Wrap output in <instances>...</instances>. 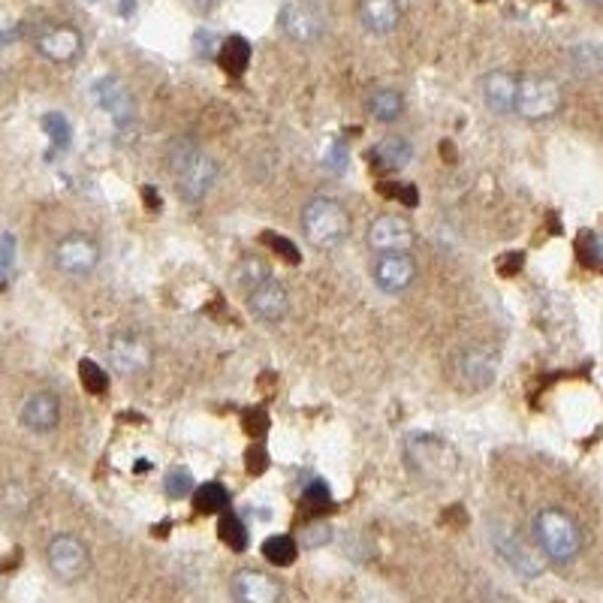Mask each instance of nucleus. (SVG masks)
I'll return each mask as SVG.
<instances>
[{
	"label": "nucleus",
	"mask_w": 603,
	"mask_h": 603,
	"mask_svg": "<svg viewBox=\"0 0 603 603\" xmlns=\"http://www.w3.org/2000/svg\"><path fill=\"white\" fill-rule=\"evenodd\" d=\"M266 278H272V269H269V262L262 260V257H257V254H247V257H242L239 266H235V281L245 284V290L260 284Z\"/></svg>",
	"instance_id": "obj_28"
},
{
	"label": "nucleus",
	"mask_w": 603,
	"mask_h": 603,
	"mask_svg": "<svg viewBox=\"0 0 603 603\" xmlns=\"http://www.w3.org/2000/svg\"><path fill=\"white\" fill-rule=\"evenodd\" d=\"M359 22L369 34L386 37L401 25V3L398 0H359Z\"/></svg>",
	"instance_id": "obj_20"
},
{
	"label": "nucleus",
	"mask_w": 603,
	"mask_h": 603,
	"mask_svg": "<svg viewBox=\"0 0 603 603\" xmlns=\"http://www.w3.org/2000/svg\"><path fill=\"white\" fill-rule=\"evenodd\" d=\"M106 357L121 377H139L154 365V344L142 332L121 330L106 344Z\"/></svg>",
	"instance_id": "obj_9"
},
{
	"label": "nucleus",
	"mask_w": 603,
	"mask_h": 603,
	"mask_svg": "<svg viewBox=\"0 0 603 603\" xmlns=\"http://www.w3.org/2000/svg\"><path fill=\"white\" fill-rule=\"evenodd\" d=\"M218 535H220V540L227 543V547L233 549V552H245V549H247L245 522L239 519L233 510H223V513H220Z\"/></svg>",
	"instance_id": "obj_27"
},
{
	"label": "nucleus",
	"mask_w": 603,
	"mask_h": 603,
	"mask_svg": "<svg viewBox=\"0 0 603 603\" xmlns=\"http://www.w3.org/2000/svg\"><path fill=\"white\" fill-rule=\"evenodd\" d=\"M262 559L274 567H290L299 559V543L290 535H274L262 540Z\"/></svg>",
	"instance_id": "obj_26"
},
{
	"label": "nucleus",
	"mask_w": 603,
	"mask_h": 603,
	"mask_svg": "<svg viewBox=\"0 0 603 603\" xmlns=\"http://www.w3.org/2000/svg\"><path fill=\"white\" fill-rule=\"evenodd\" d=\"M278 28L287 40L315 46L330 30V13L320 0H287L278 13Z\"/></svg>",
	"instance_id": "obj_5"
},
{
	"label": "nucleus",
	"mask_w": 603,
	"mask_h": 603,
	"mask_svg": "<svg viewBox=\"0 0 603 603\" xmlns=\"http://www.w3.org/2000/svg\"><path fill=\"white\" fill-rule=\"evenodd\" d=\"M193 489H196V480H193V474L188 471V467H169L164 477V492L172 498V501H181V498H188V495H193Z\"/></svg>",
	"instance_id": "obj_30"
},
{
	"label": "nucleus",
	"mask_w": 603,
	"mask_h": 603,
	"mask_svg": "<svg viewBox=\"0 0 603 603\" xmlns=\"http://www.w3.org/2000/svg\"><path fill=\"white\" fill-rule=\"evenodd\" d=\"M166 166H169V176L176 181V191L184 203H203L211 188L218 184V161L200 149L193 139H176L169 151H166Z\"/></svg>",
	"instance_id": "obj_1"
},
{
	"label": "nucleus",
	"mask_w": 603,
	"mask_h": 603,
	"mask_svg": "<svg viewBox=\"0 0 603 603\" xmlns=\"http://www.w3.org/2000/svg\"><path fill=\"white\" fill-rule=\"evenodd\" d=\"M42 130H46V137L52 139V145L57 151H67L69 142H73V127H69L67 115H61V112H46L42 115Z\"/></svg>",
	"instance_id": "obj_29"
},
{
	"label": "nucleus",
	"mask_w": 603,
	"mask_h": 603,
	"mask_svg": "<svg viewBox=\"0 0 603 603\" xmlns=\"http://www.w3.org/2000/svg\"><path fill=\"white\" fill-rule=\"evenodd\" d=\"M94 97L103 110L110 112L118 127L137 121V100L130 94V88L118 76H103L94 82Z\"/></svg>",
	"instance_id": "obj_17"
},
{
	"label": "nucleus",
	"mask_w": 603,
	"mask_h": 603,
	"mask_svg": "<svg viewBox=\"0 0 603 603\" xmlns=\"http://www.w3.org/2000/svg\"><path fill=\"white\" fill-rule=\"evenodd\" d=\"M37 504V495L28 483L7 480L0 483V516L3 519H25Z\"/></svg>",
	"instance_id": "obj_21"
},
{
	"label": "nucleus",
	"mask_w": 603,
	"mask_h": 603,
	"mask_svg": "<svg viewBox=\"0 0 603 603\" xmlns=\"http://www.w3.org/2000/svg\"><path fill=\"white\" fill-rule=\"evenodd\" d=\"M272 247L278 251V257H281V260H287L290 266H296V262H299V251H296V245H293L290 239H284V235H272Z\"/></svg>",
	"instance_id": "obj_34"
},
{
	"label": "nucleus",
	"mask_w": 603,
	"mask_h": 603,
	"mask_svg": "<svg viewBox=\"0 0 603 603\" xmlns=\"http://www.w3.org/2000/svg\"><path fill=\"white\" fill-rule=\"evenodd\" d=\"M103 260V247L91 233H67L61 235L52 251V262L67 278H88L97 272Z\"/></svg>",
	"instance_id": "obj_8"
},
{
	"label": "nucleus",
	"mask_w": 603,
	"mask_h": 603,
	"mask_svg": "<svg viewBox=\"0 0 603 603\" xmlns=\"http://www.w3.org/2000/svg\"><path fill=\"white\" fill-rule=\"evenodd\" d=\"M91 547L76 535H55L46 547V567L61 586H76L91 574Z\"/></svg>",
	"instance_id": "obj_6"
},
{
	"label": "nucleus",
	"mask_w": 603,
	"mask_h": 603,
	"mask_svg": "<svg viewBox=\"0 0 603 603\" xmlns=\"http://www.w3.org/2000/svg\"><path fill=\"white\" fill-rule=\"evenodd\" d=\"M405 462L425 483H440L450 477L459 459L447 440L432 432H413L405 438Z\"/></svg>",
	"instance_id": "obj_4"
},
{
	"label": "nucleus",
	"mask_w": 603,
	"mask_h": 603,
	"mask_svg": "<svg viewBox=\"0 0 603 603\" xmlns=\"http://www.w3.org/2000/svg\"><path fill=\"white\" fill-rule=\"evenodd\" d=\"M365 112H369L374 121L393 124L405 115V94L396 88H374L365 97Z\"/></svg>",
	"instance_id": "obj_23"
},
{
	"label": "nucleus",
	"mask_w": 603,
	"mask_h": 603,
	"mask_svg": "<svg viewBox=\"0 0 603 603\" xmlns=\"http://www.w3.org/2000/svg\"><path fill=\"white\" fill-rule=\"evenodd\" d=\"M516 88H519V76L510 69H492L486 73L480 82L483 103L489 106L495 115H516Z\"/></svg>",
	"instance_id": "obj_19"
},
{
	"label": "nucleus",
	"mask_w": 603,
	"mask_h": 603,
	"mask_svg": "<svg viewBox=\"0 0 603 603\" xmlns=\"http://www.w3.org/2000/svg\"><path fill=\"white\" fill-rule=\"evenodd\" d=\"M218 64L230 76H242L251 64V42L245 37H227L218 46Z\"/></svg>",
	"instance_id": "obj_24"
},
{
	"label": "nucleus",
	"mask_w": 603,
	"mask_h": 603,
	"mask_svg": "<svg viewBox=\"0 0 603 603\" xmlns=\"http://www.w3.org/2000/svg\"><path fill=\"white\" fill-rule=\"evenodd\" d=\"M18 420L22 425L34 432V435H49V432H55L57 425H61V398L55 393H49V389H40V393H30L25 398V405H22V411H18Z\"/></svg>",
	"instance_id": "obj_16"
},
{
	"label": "nucleus",
	"mask_w": 603,
	"mask_h": 603,
	"mask_svg": "<svg viewBox=\"0 0 603 603\" xmlns=\"http://www.w3.org/2000/svg\"><path fill=\"white\" fill-rule=\"evenodd\" d=\"M34 49L46 61H52V64H73V61H79V55H82L85 37L82 30L73 28L67 22H52V25H42L37 30Z\"/></svg>",
	"instance_id": "obj_12"
},
{
	"label": "nucleus",
	"mask_w": 603,
	"mask_h": 603,
	"mask_svg": "<svg viewBox=\"0 0 603 603\" xmlns=\"http://www.w3.org/2000/svg\"><path fill=\"white\" fill-rule=\"evenodd\" d=\"M230 591H233L235 601L242 603H274L284 598V589H281L278 579H272L269 574H262V570H251V567L233 574Z\"/></svg>",
	"instance_id": "obj_18"
},
{
	"label": "nucleus",
	"mask_w": 603,
	"mask_h": 603,
	"mask_svg": "<svg viewBox=\"0 0 603 603\" xmlns=\"http://www.w3.org/2000/svg\"><path fill=\"white\" fill-rule=\"evenodd\" d=\"M564 106L562 85L552 76H519L516 88V115L525 121H549Z\"/></svg>",
	"instance_id": "obj_7"
},
{
	"label": "nucleus",
	"mask_w": 603,
	"mask_h": 603,
	"mask_svg": "<svg viewBox=\"0 0 603 603\" xmlns=\"http://www.w3.org/2000/svg\"><path fill=\"white\" fill-rule=\"evenodd\" d=\"M501 354L489 344H471L456 357V374L467 389H489L498 377Z\"/></svg>",
	"instance_id": "obj_13"
},
{
	"label": "nucleus",
	"mask_w": 603,
	"mask_h": 603,
	"mask_svg": "<svg viewBox=\"0 0 603 603\" xmlns=\"http://www.w3.org/2000/svg\"><path fill=\"white\" fill-rule=\"evenodd\" d=\"M589 7H603V0H586Z\"/></svg>",
	"instance_id": "obj_37"
},
{
	"label": "nucleus",
	"mask_w": 603,
	"mask_h": 603,
	"mask_svg": "<svg viewBox=\"0 0 603 603\" xmlns=\"http://www.w3.org/2000/svg\"><path fill=\"white\" fill-rule=\"evenodd\" d=\"M137 10V0H121V15H130Z\"/></svg>",
	"instance_id": "obj_36"
},
{
	"label": "nucleus",
	"mask_w": 603,
	"mask_h": 603,
	"mask_svg": "<svg viewBox=\"0 0 603 603\" xmlns=\"http://www.w3.org/2000/svg\"><path fill=\"white\" fill-rule=\"evenodd\" d=\"M184 7L196 15H208V13H215L218 0H184Z\"/></svg>",
	"instance_id": "obj_35"
},
{
	"label": "nucleus",
	"mask_w": 603,
	"mask_h": 603,
	"mask_svg": "<svg viewBox=\"0 0 603 603\" xmlns=\"http://www.w3.org/2000/svg\"><path fill=\"white\" fill-rule=\"evenodd\" d=\"M193 508H196V513H203V516L223 513V510L230 508V492H227V486L218 480L196 486V489H193Z\"/></svg>",
	"instance_id": "obj_25"
},
{
	"label": "nucleus",
	"mask_w": 603,
	"mask_h": 603,
	"mask_svg": "<svg viewBox=\"0 0 603 603\" xmlns=\"http://www.w3.org/2000/svg\"><path fill=\"white\" fill-rule=\"evenodd\" d=\"M79 381H82V386L88 393L100 396V393H106V386H110V374L100 369L94 359H82V362H79Z\"/></svg>",
	"instance_id": "obj_31"
},
{
	"label": "nucleus",
	"mask_w": 603,
	"mask_h": 603,
	"mask_svg": "<svg viewBox=\"0 0 603 603\" xmlns=\"http://www.w3.org/2000/svg\"><path fill=\"white\" fill-rule=\"evenodd\" d=\"M420 278V266L413 260L411 251H393V254H374V262H371V281L377 287L389 293V296H398L405 290H411Z\"/></svg>",
	"instance_id": "obj_11"
},
{
	"label": "nucleus",
	"mask_w": 603,
	"mask_h": 603,
	"mask_svg": "<svg viewBox=\"0 0 603 603\" xmlns=\"http://www.w3.org/2000/svg\"><path fill=\"white\" fill-rule=\"evenodd\" d=\"M302 504L308 510H326L332 504L330 486L323 480L308 483V486H305V495H302Z\"/></svg>",
	"instance_id": "obj_33"
},
{
	"label": "nucleus",
	"mask_w": 603,
	"mask_h": 603,
	"mask_svg": "<svg viewBox=\"0 0 603 603\" xmlns=\"http://www.w3.org/2000/svg\"><path fill=\"white\" fill-rule=\"evenodd\" d=\"M332 543V525L330 522H311V525H305V531H302V547L305 549H323Z\"/></svg>",
	"instance_id": "obj_32"
},
{
	"label": "nucleus",
	"mask_w": 603,
	"mask_h": 603,
	"mask_svg": "<svg viewBox=\"0 0 603 603\" xmlns=\"http://www.w3.org/2000/svg\"><path fill=\"white\" fill-rule=\"evenodd\" d=\"M492 547L501 555V562L508 564L513 574H519L522 579H537L547 570V555L540 552V547H531L528 540H522L513 528H495L492 531Z\"/></svg>",
	"instance_id": "obj_10"
},
{
	"label": "nucleus",
	"mask_w": 603,
	"mask_h": 603,
	"mask_svg": "<svg viewBox=\"0 0 603 603\" xmlns=\"http://www.w3.org/2000/svg\"><path fill=\"white\" fill-rule=\"evenodd\" d=\"M247 311L251 317H257L260 323H281L287 320L290 315V290L287 284L274 281V278H266L260 284L247 290Z\"/></svg>",
	"instance_id": "obj_15"
},
{
	"label": "nucleus",
	"mask_w": 603,
	"mask_h": 603,
	"mask_svg": "<svg viewBox=\"0 0 603 603\" xmlns=\"http://www.w3.org/2000/svg\"><path fill=\"white\" fill-rule=\"evenodd\" d=\"M365 242L374 254H393V251H411L416 242V230L401 215H377L365 230Z\"/></svg>",
	"instance_id": "obj_14"
},
{
	"label": "nucleus",
	"mask_w": 603,
	"mask_h": 603,
	"mask_svg": "<svg viewBox=\"0 0 603 603\" xmlns=\"http://www.w3.org/2000/svg\"><path fill=\"white\" fill-rule=\"evenodd\" d=\"M535 543L540 547V552L547 555L549 564H559L567 567L579 559L582 552V528L579 522L562 508H540L535 513Z\"/></svg>",
	"instance_id": "obj_2"
},
{
	"label": "nucleus",
	"mask_w": 603,
	"mask_h": 603,
	"mask_svg": "<svg viewBox=\"0 0 603 603\" xmlns=\"http://www.w3.org/2000/svg\"><path fill=\"white\" fill-rule=\"evenodd\" d=\"M302 233L320 251H332L350 235V211L335 196H311L302 208Z\"/></svg>",
	"instance_id": "obj_3"
},
{
	"label": "nucleus",
	"mask_w": 603,
	"mask_h": 603,
	"mask_svg": "<svg viewBox=\"0 0 603 603\" xmlns=\"http://www.w3.org/2000/svg\"><path fill=\"white\" fill-rule=\"evenodd\" d=\"M371 161L386 169V172H396L413 161V145L408 137H384L374 151H371Z\"/></svg>",
	"instance_id": "obj_22"
}]
</instances>
